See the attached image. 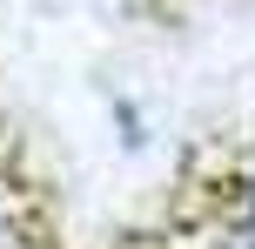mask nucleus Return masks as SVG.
Returning a JSON list of instances; mask_svg holds the SVG:
<instances>
[{
	"mask_svg": "<svg viewBox=\"0 0 255 249\" xmlns=\"http://www.w3.org/2000/svg\"><path fill=\"white\" fill-rule=\"evenodd\" d=\"M235 243H242V249H255V189L242 196V216H235Z\"/></svg>",
	"mask_w": 255,
	"mask_h": 249,
	"instance_id": "obj_1",
	"label": "nucleus"
}]
</instances>
